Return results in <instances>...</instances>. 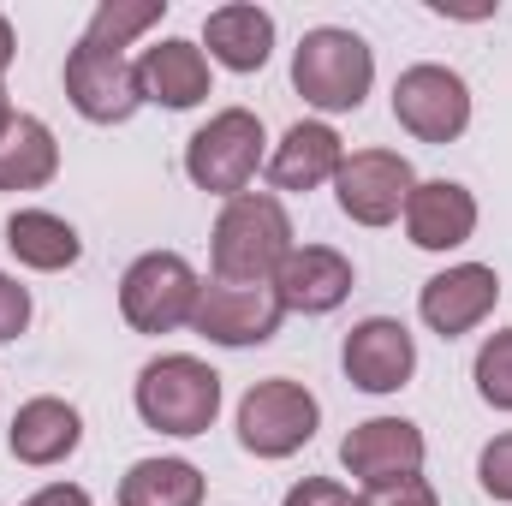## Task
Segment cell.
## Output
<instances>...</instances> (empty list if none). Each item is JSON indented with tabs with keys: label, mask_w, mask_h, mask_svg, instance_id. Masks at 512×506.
Returning <instances> with one entry per match:
<instances>
[{
	"label": "cell",
	"mask_w": 512,
	"mask_h": 506,
	"mask_svg": "<svg viewBox=\"0 0 512 506\" xmlns=\"http://www.w3.org/2000/svg\"><path fill=\"white\" fill-rule=\"evenodd\" d=\"M60 173V143L36 114H12L0 131V191H42Z\"/></svg>",
	"instance_id": "d6986e66"
},
{
	"label": "cell",
	"mask_w": 512,
	"mask_h": 506,
	"mask_svg": "<svg viewBox=\"0 0 512 506\" xmlns=\"http://www.w3.org/2000/svg\"><path fill=\"white\" fill-rule=\"evenodd\" d=\"M268 286H274L280 310L328 316V310H340L346 292H352V262H346L340 251H328V245H292Z\"/></svg>",
	"instance_id": "4fadbf2b"
},
{
	"label": "cell",
	"mask_w": 512,
	"mask_h": 506,
	"mask_svg": "<svg viewBox=\"0 0 512 506\" xmlns=\"http://www.w3.org/2000/svg\"><path fill=\"white\" fill-rule=\"evenodd\" d=\"M197 292H203V280H197V268L185 256L149 251V256H137L126 268V280H120V316L137 334H173V328L191 322Z\"/></svg>",
	"instance_id": "5b68a950"
},
{
	"label": "cell",
	"mask_w": 512,
	"mask_h": 506,
	"mask_svg": "<svg viewBox=\"0 0 512 506\" xmlns=\"http://www.w3.org/2000/svg\"><path fill=\"white\" fill-rule=\"evenodd\" d=\"M137 84H143V102H161V108H197L209 96V54L185 36H167L155 48H143L137 60Z\"/></svg>",
	"instance_id": "2e32d148"
},
{
	"label": "cell",
	"mask_w": 512,
	"mask_h": 506,
	"mask_svg": "<svg viewBox=\"0 0 512 506\" xmlns=\"http://www.w3.org/2000/svg\"><path fill=\"white\" fill-rule=\"evenodd\" d=\"M12 54H18V42H12V24L0 18V78H6V66H12Z\"/></svg>",
	"instance_id": "f546056e"
},
{
	"label": "cell",
	"mask_w": 512,
	"mask_h": 506,
	"mask_svg": "<svg viewBox=\"0 0 512 506\" xmlns=\"http://www.w3.org/2000/svg\"><path fill=\"white\" fill-rule=\"evenodd\" d=\"M393 120L417 143H453L471 126V90L447 66H405L393 84Z\"/></svg>",
	"instance_id": "52a82bcc"
},
{
	"label": "cell",
	"mask_w": 512,
	"mask_h": 506,
	"mask_svg": "<svg viewBox=\"0 0 512 506\" xmlns=\"http://www.w3.org/2000/svg\"><path fill=\"white\" fill-rule=\"evenodd\" d=\"M477 477H483V489H489L495 501H512V435H495V441L483 447Z\"/></svg>",
	"instance_id": "d4e9b609"
},
{
	"label": "cell",
	"mask_w": 512,
	"mask_h": 506,
	"mask_svg": "<svg viewBox=\"0 0 512 506\" xmlns=\"http://www.w3.org/2000/svg\"><path fill=\"white\" fill-rule=\"evenodd\" d=\"M286 506H358V501H352V489H340L328 477H304L298 489H286Z\"/></svg>",
	"instance_id": "83f0119b"
},
{
	"label": "cell",
	"mask_w": 512,
	"mask_h": 506,
	"mask_svg": "<svg viewBox=\"0 0 512 506\" xmlns=\"http://www.w3.org/2000/svg\"><path fill=\"white\" fill-rule=\"evenodd\" d=\"M292 84L322 114H358L376 84V54L358 30H340V24L304 30V42L292 54Z\"/></svg>",
	"instance_id": "6da1fadb"
},
{
	"label": "cell",
	"mask_w": 512,
	"mask_h": 506,
	"mask_svg": "<svg viewBox=\"0 0 512 506\" xmlns=\"http://www.w3.org/2000/svg\"><path fill=\"white\" fill-rule=\"evenodd\" d=\"M120 506H203V471L191 459H137L120 483Z\"/></svg>",
	"instance_id": "7402d4cb"
},
{
	"label": "cell",
	"mask_w": 512,
	"mask_h": 506,
	"mask_svg": "<svg viewBox=\"0 0 512 506\" xmlns=\"http://www.w3.org/2000/svg\"><path fill=\"white\" fill-rule=\"evenodd\" d=\"M24 328H30V292L12 274H0V340H18Z\"/></svg>",
	"instance_id": "4316f807"
},
{
	"label": "cell",
	"mask_w": 512,
	"mask_h": 506,
	"mask_svg": "<svg viewBox=\"0 0 512 506\" xmlns=\"http://www.w3.org/2000/svg\"><path fill=\"white\" fill-rule=\"evenodd\" d=\"M221 411V376L203 358L167 352L137 376V417L161 435H203Z\"/></svg>",
	"instance_id": "3957f363"
},
{
	"label": "cell",
	"mask_w": 512,
	"mask_h": 506,
	"mask_svg": "<svg viewBox=\"0 0 512 506\" xmlns=\"http://www.w3.org/2000/svg\"><path fill=\"white\" fill-rule=\"evenodd\" d=\"M340 161H346L340 131L322 126V120H298V126L274 143L268 179H274V191H316V185H328L340 173Z\"/></svg>",
	"instance_id": "e0dca14e"
},
{
	"label": "cell",
	"mask_w": 512,
	"mask_h": 506,
	"mask_svg": "<svg viewBox=\"0 0 512 506\" xmlns=\"http://www.w3.org/2000/svg\"><path fill=\"white\" fill-rule=\"evenodd\" d=\"M405 233L417 251H459L477 233V197L453 179H429L405 203Z\"/></svg>",
	"instance_id": "9a60e30c"
},
{
	"label": "cell",
	"mask_w": 512,
	"mask_h": 506,
	"mask_svg": "<svg viewBox=\"0 0 512 506\" xmlns=\"http://www.w3.org/2000/svg\"><path fill=\"white\" fill-rule=\"evenodd\" d=\"M334 185H340V209H346L358 227H387V221L405 215V203H411V191H417V173H411V161L393 155V149H358V155L340 161Z\"/></svg>",
	"instance_id": "ba28073f"
},
{
	"label": "cell",
	"mask_w": 512,
	"mask_h": 506,
	"mask_svg": "<svg viewBox=\"0 0 512 506\" xmlns=\"http://www.w3.org/2000/svg\"><path fill=\"white\" fill-rule=\"evenodd\" d=\"M149 24H161V0H102L96 12H90V30H84V42L90 48H108V54H120L126 42H137Z\"/></svg>",
	"instance_id": "603a6c76"
},
{
	"label": "cell",
	"mask_w": 512,
	"mask_h": 506,
	"mask_svg": "<svg viewBox=\"0 0 512 506\" xmlns=\"http://www.w3.org/2000/svg\"><path fill=\"white\" fill-rule=\"evenodd\" d=\"M358 506H441V501H435V489H429L423 477H399V483H376V489H364V501Z\"/></svg>",
	"instance_id": "484cf974"
},
{
	"label": "cell",
	"mask_w": 512,
	"mask_h": 506,
	"mask_svg": "<svg viewBox=\"0 0 512 506\" xmlns=\"http://www.w3.org/2000/svg\"><path fill=\"white\" fill-rule=\"evenodd\" d=\"M322 423V405L304 381H286V376H268L256 381L251 393L239 399V447L256 453V459H286L298 453Z\"/></svg>",
	"instance_id": "8992f818"
},
{
	"label": "cell",
	"mask_w": 512,
	"mask_h": 506,
	"mask_svg": "<svg viewBox=\"0 0 512 506\" xmlns=\"http://www.w3.org/2000/svg\"><path fill=\"white\" fill-rule=\"evenodd\" d=\"M6 251L18 256L24 268L60 274V268H72V262L84 256V239H78L72 221H60V215H48V209H18V215L6 221Z\"/></svg>",
	"instance_id": "44dd1931"
},
{
	"label": "cell",
	"mask_w": 512,
	"mask_h": 506,
	"mask_svg": "<svg viewBox=\"0 0 512 506\" xmlns=\"http://www.w3.org/2000/svg\"><path fill=\"white\" fill-rule=\"evenodd\" d=\"M24 506H90V495L78 483H48V489H36Z\"/></svg>",
	"instance_id": "f1b7e54d"
},
{
	"label": "cell",
	"mask_w": 512,
	"mask_h": 506,
	"mask_svg": "<svg viewBox=\"0 0 512 506\" xmlns=\"http://www.w3.org/2000/svg\"><path fill=\"white\" fill-rule=\"evenodd\" d=\"M340 364H346V381L364 387V393H399L411 381V370H417V340H411L405 322L370 316V322H358L346 334Z\"/></svg>",
	"instance_id": "7c38bea8"
},
{
	"label": "cell",
	"mask_w": 512,
	"mask_h": 506,
	"mask_svg": "<svg viewBox=\"0 0 512 506\" xmlns=\"http://www.w3.org/2000/svg\"><path fill=\"white\" fill-rule=\"evenodd\" d=\"M292 251V221L280 209V197L268 191H245L221 209L215 221V280L233 286H268L274 268Z\"/></svg>",
	"instance_id": "7a4b0ae2"
},
{
	"label": "cell",
	"mask_w": 512,
	"mask_h": 506,
	"mask_svg": "<svg viewBox=\"0 0 512 506\" xmlns=\"http://www.w3.org/2000/svg\"><path fill=\"white\" fill-rule=\"evenodd\" d=\"M280 298L274 286H233V280H209L197 292V310H191V328L215 346H262L280 334Z\"/></svg>",
	"instance_id": "30bf717a"
},
{
	"label": "cell",
	"mask_w": 512,
	"mask_h": 506,
	"mask_svg": "<svg viewBox=\"0 0 512 506\" xmlns=\"http://www.w3.org/2000/svg\"><path fill=\"white\" fill-rule=\"evenodd\" d=\"M203 42L227 72H256L274 48V18L262 6H215L203 18Z\"/></svg>",
	"instance_id": "ffe728a7"
},
{
	"label": "cell",
	"mask_w": 512,
	"mask_h": 506,
	"mask_svg": "<svg viewBox=\"0 0 512 506\" xmlns=\"http://www.w3.org/2000/svg\"><path fill=\"white\" fill-rule=\"evenodd\" d=\"M340 465H346L364 489L417 477V471H423V429L405 423V417H370V423H358V429L340 441Z\"/></svg>",
	"instance_id": "8fae6325"
},
{
	"label": "cell",
	"mask_w": 512,
	"mask_h": 506,
	"mask_svg": "<svg viewBox=\"0 0 512 506\" xmlns=\"http://www.w3.org/2000/svg\"><path fill=\"white\" fill-rule=\"evenodd\" d=\"M477 393L495 411H512V328L483 340V352H477Z\"/></svg>",
	"instance_id": "cb8c5ba5"
},
{
	"label": "cell",
	"mask_w": 512,
	"mask_h": 506,
	"mask_svg": "<svg viewBox=\"0 0 512 506\" xmlns=\"http://www.w3.org/2000/svg\"><path fill=\"white\" fill-rule=\"evenodd\" d=\"M495 298H501L495 268H483V262H459V268H447V274H435V280L423 286L417 310H423V322H429L441 340H459V334H471V328L495 310Z\"/></svg>",
	"instance_id": "5bb4252c"
},
{
	"label": "cell",
	"mask_w": 512,
	"mask_h": 506,
	"mask_svg": "<svg viewBox=\"0 0 512 506\" xmlns=\"http://www.w3.org/2000/svg\"><path fill=\"white\" fill-rule=\"evenodd\" d=\"M78 441H84V417L66 399H48V393L24 399L12 429H6V447H12L18 465H60L66 453H78Z\"/></svg>",
	"instance_id": "ac0fdd59"
},
{
	"label": "cell",
	"mask_w": 512,
	"mask_h": 506,
	"mask_svg": "<svg viewBox=\"0 0 512 506\" xmlns=\"http://www.w3.org/2000/svg\"><path fill=\"white\" fill-rule=\"evenodd\" d=\"M262 120H256L251 108H221L209 126L197 131L191 143H185V173H191V185L197 191H215V197H245L256 179V167H262Z\"/></svg>",
	"instance_id": "277c9868"
},
{
	"label": "cell",
	"mask_w": 512,
	"mask_h": 506,
	"mask_svg": "<svg viewBox=\"0 0 512 506\" xmlns=\"http://www.w3.org/2000/svg\"><path fill=\"white\" fill-rule=\"evenodd\" d=\"M66 96L84 120L96 126H120L143 108V84H137V66L126 54H108V48H90L78 42L66 54Z\"/></svg>",
	"instance_id": "9c48e42d"
}]
</instances>
